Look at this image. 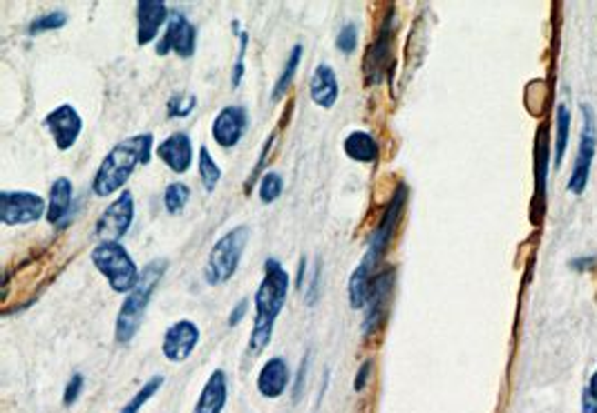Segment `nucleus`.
<instances>
[{"instance_id": "f257e3e1", "label": "nucleus", "mask_w": 597, "mask_h": 413, "mask_svg": "<svg viewBox=\"0 0 597 413\" xmlns=\"http://www.w3.org/2000/svg\"><path fill=\"white\" fill-rule=\"evenodd\" d=\"M291 277L287 268L278 262L275 257H269L264 262V277L260 282L258 291H255L253 304H255V319H253V331L249 337V353L260 356L266 347L271 344L273 337L275 322H278L280 313H283L284 304L289 297Z\"/></svg>"}, {"instance_id": "f03ea898", "label": "nucleus", "mask_w": 597, "mask_h": 413, "mask_svg": "<svg viewBox=\"0 0 597 413\" xmlns=\"http://www.w3.org/2000/svg\"><path fill=\"white\" fill-rule=\"evenodd\" d=\"M152 141H155V136L150 132H141V135L128 136V139L119 141L108 152L101 166H98L95 181H92V193L97 196H112L123 193L137 166L150 164Z\"/></svg>"}, {"instance_id": "7ed1b4c3", "label": "nucleus", "mask_w": 597, "mask_h": 413, "mask_svg": "<svg viewBox=\"0 0 597 413\" xmlns=\"http://www.w3.org/2000/svg\"><path fill=\"white\" fill-rule=\"evenodd\" d=\"M166 270V259H152L144 268V273H141V279L135 287V291L126 295L115 324V340L119 344H130L137 337L141 322H144L148 313V307H150L152 302V295H155L157 287H160L161 279H164Z\"/></svg>"}, {"instance_id": "20e7f679", "label": "nucleus", "mask_w": 597, "mask_h": 413, "mask_svg": "<svg viewBox=\"0 0 597 413\" xmlns=\"http://www.w3.org/2000/svg\"><path fill=\"white\" fill-rule=\"evenodd\" d=\"M90 259L115 293L128 295L135 291V287L139 284L141 270L121 242L97 244L92 248Z\"/></svg>"}, {"instance_id": "39448f33", "label": "nucleus", "mask_w": 597, "mask_h": 413, "mask_svg": "<svg viewBox=\"0 0 597 413\" xmlns=\"http://www.w3.org/2000/svg\"><path fill=\"white\" fill-rule=\"evenodd\" d=\"M249 237V226H235L233 230H229L217 239L204 267V279L209 287H221V284L231 282L235 277Z\"/></svg>"}, {"instance_id": "423d86ee", "label": "nucleus", "mask_w": 597, "mask_h": 413, "mask_svg": "<svg viewBox=\"0 0 597 413\" xmlns=\"http://www.w3.org/2000/svg\"><path fill=\"white\" fill-rule=\"evenodd\" d=\"M407 186L401 184L396 190H394V196L392 201L387 204V208H385L381 221H378L376 230L372 233V237H369L367 242V253L363 255V259L360 262L367 264L369 268H376V264L381 262L385 250L389 248V242H392L394 237V230H396L398 221H401V215H403V208H406V201H407Z\"/></svg>"}, {"instance_id": "0eeeda50", "label": "nucleus", "mask_w": 597, "mask_h": 413, "mask_svg": "<svg viewBox=\"0 0 597 413\" xmlns=\"http://www.w3.org/2000/svg\"><path fill=\"white\" fill-rule=\"evenodd\" d=\"M582 136H580V150H577L573 172H571L569 179V193L582 195L586 190V184H589L591 176V166H593L595 150H597V121H595V110L589 106V103H582Z\"/></svg>"}, {"instance_id": "6e6552de", "label": "nucleus", "mask_w": 597, "mask_h": 413, "mask_svg": "<svg viewBox=\"0 0 597 413\" xmlns=\"http://www.w3.org/2000/svg\"><path fill=\"white\" fill-rule=\"evenodd\" d=\"M47 215V204L41 195L27 190L0 193V221L5 226H25L41 221Z\"/></svg>"}, {"instance_id": "1a4fd4ad", "label": "nucleus", "mask_w": 597, "mask_h": 413, "mask_svg": "<svg viewBox=\"0 0 597 413\" xmlns=\"http://www.w3.org/2000/svg\"><path fill=\"white\" fill-rule=\"evenodd\" d=\"M132 221H135V196L130 190H123L97 219L95 235L101 242H121Z\"/></svg>"}, {"instance_id": "9d476101", "label": "nucleus", "mask_w": 597, "mask_h": 413, "mask_svg": "<svg viewBox=\"0 0 597 413\" xmlns=\"http://www.w3.org/2000/svg\"><path fill=\"white\" fill-rule=\"evenodd\" d=\"M157 56L177 54L180 58H192L197 52V27L186 18L184 12H170L164 36L157 43Z\"/></svg>"}, {"instance_id": "9b49d317", "label": "nucleus", "mask_w": 597, "mask_h": 413, "mask_svg": "<svg viewBox=\"0 0 597 413\" xmlns=\"http://www.w3.org/2000/svg\"><path fill=\"white\" fill-rule=\"evenodd\" d=\"M394 12L385 18L378 32L376 41L372 43L365 54V81L367 86H376L383 81L385 72H387L389 61H392V45H394Z\"/></svg>"}, {"instance_id": "f8f14e48", "label": "nucleus", "mask_w": 597, "mask_h": 413, "mask_svg": "<svg viewBox=\"0 0 597 413\" xmlns=\"http://www.w3.org/2000/svg\"><path fill=\"white\" fill-rule=\"evenodd\" d=\"M46 127L58 150L67 152L77 146L78 136H81L83 119L77 107L70 106V103H63V106L54 107L46 116Z\"/></svg>"}, {"instance_id": "ddd939ff", "label": "nucleus", "mask_w": 597, "mask_h": 413, "mask_svg": "<svg viewBox=\"0 0 597 413\" xmlns=\"http://www.w3.org/2000/svg\"><path fill=\"white\" fill-rule=\"evenodd\" d=\"M197 344H200V327L190 319H180L166 328L161 353L172 365H181L192 356Z\"/></svg>"}, {"instance_id": "4468645a", "label": "nucleus", "mask_w": 597, "mask_h": 413, "mask_svg": "<svg viewBox=\"0 0 597 413\" xmlns=\"http://www.w3.org/2000/svg\"><path fill=\"white\" fill-rule=\"evenodd\" d=\"M394 291V270L387 268L383 273H376L372 279V287H369V297H367V316H365L363 331L365 336L376 331L385 319V313H387L389 299H392Z\"/></svg>"}, {"instance_id": "2eb2a0df", "label": "nucleus", "mask_w": 597, "mask_h": 413, "mask_svg": "<svg viewBox=\"0 0 597 413\" xmlns=\"http://www.w3.org/2000/svg\"><path fill=\"white\" fill-rule=\"evenodd\" d=\"M246 127H249V115H246L244 107L226 106L217 112L211 132H213V139L217 146L224 147V150H231V147L240 144Z\"/></svg>"}, {"instance_id": "dca6fc26", "label": "nucleus", "mask_w": 597, "mask_h": 413, "mask_svg": "<svg viewBox=\"0 0 597 413\" xmlns=\"http://www.w3.org/2000/svg\"><path fill=\"white\" fill-rule=\"evenodd\" d=\"M170 21V9L164 0H139L137 3V45H148L157 38L161 25Z\"/></svg>"}, {"instance_id": "f3484780", "label": "nucleus", "mask_w": 597, "mask_h": 413, "mask_svg": "<svg viewBox=\"0 0 597 413\" xmlns=\"http://www.w3.org/2000/svg\"><path fill=\"white\" fill-rule=\"evenodd\" d=\"M157 156H160L161 164L166 166L168 170L175 172V175H186L190 170L192 159V141L189 132H175L168 139L161 141L157 146Z\"/></svg>"}, {"instance_id": "a211bd4d", "label": "nucleus", "mask_w": 597, "mask_h": 413, "mask_svg": "<svg viewBox=\"0 0 597 413\" xmlns=\"http://www.w3.org/2000/svg\"><path fill=\"white\" fill-rule=\"evenodd\" d=\"M309 95L311 101L323 110H332L338 103L340 96V83L335 76L334 67L329 63H320L309 78Z\"/></svg>"}, {"instance_id": "6ab92c4d", "label": "nucleus", "mask_w": 597, "mask_h": 413, "mask_svg": "<svg viewBox=\"0 0 597 413\" xmlns=\"http://www.w3.org/2000/svg\"><path fill=\"white\" fill-rule=\"evenodd\" d=\"M291 371L284 358H271L258 373V391L266 400H278L289 389Z\"/></svg>"}, {"instance_id": "aec40b11", "label": "nucleus", "mask_w": 597, "mask_h": 413, "mask_svg": "<svg viewBox=\"0 0 597 413\" xmlns=\"http://www.w3.org/2000/svg\"><path fill=\"white\" fill-rule=\"evenodd\" d=\"M226 400H229V380H226V373L221 368H215L206 380L200 398H197L192 413H221Z\"/></svg>"}, {"instance_id": "412c9836", "label": "nucleus", "mask_w": 597, "mask_h": 413, "mask_svg": "<svg viewBox=\"0 0 597 413\" xmlns=\"http://www.w3.org/2000/svg\"><path fill=\"white\" fill-rule=\"evenodd\" d=\"M72 196L74 186L67 176H58L49 188V201H47V215L46 219L52 226H61L67 219L72 208Z\"/></svg>"}, {"instance_id": "4be33fe9", "label": "nucleus", "mask_w": 597, "mask_h": 413, "mask_svg": "<svg viewBox=\"0 0 597 413\" xmlns=\"http://www.w3.org/2000/svg\"><path fill=\"white\" fill-rule=\"evenodd\" d=\"M345 155L358 164H374L378 159V141L372 132L356 130L345 139L343 144Z\"/></svg>"}, {"instance_id": "5701e85b", "label": "nucleus", "mask_w": 597, "mask_h": 413, "mask_svg": "<svg viewBox=\"0 0 597 413\" xmlns=\"http://www.w3.org/2000/svg\"><path fill=\"white\" fill-rule=\"evenodd\" d=\"M569 136H571V110L566 103H560L555 110V150H552V156H555V168H560L561 161H564L566 147H569Z\"/></svg>"}, {"instance_id": "b1692460", "label": "nucleus", "mask_w": 597, "mask_h": 413, "mask_svg": "<svg viewBox=\"0 0 597 413\" xmlns=\"http://www.w3.org/2000/svg\"><path fill=\"white\" fill-rule=\"evenodd\" d=\"M300 61H303V45L295 43L293 49H291L287 63H284V70L278 76V81H275L273 92H271V98H273V101H280L283 96H287L291 83H293L295 72H298V67H300Z\"/></svg>"}, {"instance_id": "393cba45", "label": "nucleus", "mask_w": 597, "mask_h": 413, "mask_svg": "<svg viewBox=\"0 0 597 413\" xmlns=\"http://www.w3.org/2000/svg\"><path fill=\"white\" fill-rule=\"evenodd\" d=\"M200 159H197V172H200L201 186H204L206 193H215V188L221 181V168L217 166V161L211 156V150L206 146H200Z\"/></svg>"}, {"instance_id": "a878e982", "label": "nucleus", "mask_w": 597, "mask_h": 413, "mask_svg": "<svg viewBox=\"0 0 597 413\" xmlns=\"http://www.w3.org/2000/svg\"><path fill=\"white\" fill-rule=\"evenodd\" d=\"M164 382H166V378L160 376V373H157V376H152L150 380H148L146 385L141 387V389L137 391L135 396L130 398V400H128V405L123 407L119 413H139L148 405V400H150L152 396H157V391L164 387Z\"/></svg>"}, {"instance_id": "bb28decb", "label": "nucleus", "mask_w": 597, "mask_h": 413, "mask_svg": "<svg viewBox=\"0 0 597 413\" xmlns=\"http://www.w3.org/2000/svg\"><path fill=\"white\" fill-rule=\"evenodd\" d=\"M189 199H190V188L186 184H181V181H172V184L166 186L164 190L166 213L170 215L181 213V210L186 208V204H189Z\"/></svg>"}, {"instance_id": "cd10ccee", "label": "nucleus", "mask_w": 597, "mask_h": 413, "mask_svg": "<svg viewBox=\"0 0 597 413\" xmlns=\"http://www.w3.org/2000/svg\"><path fill=\"white\" fill-rule=\"evenodd\" d=\"M283 190H284V179L283 175H278V172L269 170L264 172V176L260 179V186H258V195H260V201L262 204H275V201L283 196Z\"/></svg>"}, {"instance_id": "c85d7f7f", "label": "nucleus", "mask_w": 597, "mask_h": 413, "mask_svg": "<svg viewBox=\"0 0 597 413\" xmlns=\"http://www.w3.org/2000/svg\"><path fill=\"white\" fill-rule=\"evenodd\" d=\"M66 23H67V14L61 12V9H57V12H47V14H43V16H38L36 21L29 23L27 34L29 36H38V34L61 29Z\"/></svg>"}, {"instance_id": "c756f323", "label": "nucleus", "mask_w": 597, "mask_h": 413, "mask_svg": "<svg viewBox=\"0 0 597 413\" xmlns=\"http://www.w3.org/2000/svg\"><path fill=\"white\" fill-rule=\"evenodd\" d=\"M197 107V96L195 95H172L170 101H168V119H184V116H190Z\"/></svg>"}, {"instance_id": "7c9ffc66", "label": "nucleus", "mask_w": 597, "mask_h": 413, "mask_svg": "<svg viewBox=\"0 0 597 413\" xmlns=\"http://www.w3.org/2000/svg\"><path fill=\"white\" fill-rule=\"evenodd\" d=\"M335 47H338V52L343 54H354L358 47V25L356 23H345L343 27H340L338 36H335Z\"/></svg>"}, {"instance_id": "2f4dec72", "label": "nucleus", "mask_w": 597, "mask_h": 413, "mask_svg": "<svg viewBox=\"0 0 597 413\" xmlns=\"http://www.w3.org/2000/svg\"><path fill=\"white\" fill-rule=\"evenodd\" d=\"M246 49H249V32H240V52H238V61L233 65V74H231V86L240 87L242 76H244V58H246Z\"/></svg>"}, {"instance_id": "473e14b6", "label": "nucleus", "mask_w": 597, "mask_h": 413, "mask_svg": "<svg viewBox=\"0 0 597 413\" xmlns=\"http://www.w3.org/2000/svg\"><path fill=\"white\" fill-rule=\"evenodd\" d=\"M83 387H86V378H83L81 373H74L70 380H67L66 391H63V405L66 407L77 405V400L83 393Z\"/></svg>"}, {"instance_id": "72a5a7b5", "label": "nucleus", "mask_w": 597, "mask_h": 413, "mask_svg": "<svg viewBox=\"0 0 597 413\" xmlns=\"http://www.w3.org/2000/svg\"><path fill=\"white\" fill-rule=\"evenodd\" d=\"M582 413H597V368L591 373L589 385L582 393Z\"/></svg>"}, {"instance_id": "f704fd0d", "label": "nucleus", "mask_w": 597, "mask_h": 413, "mask_svg": "<svg viewBox=\"0 0 597 413\" xmlns=\"http://www.w3.org/2000/svg\"><path fill=\"white\" fill-rule=\"evenodd\" d=\"M307 371H309V356H307V358H303V360H300L298 376H295V385H293V396H291V400H293V405H298V402L303 400L304 385H307Z\"/></svg>"}, {"instance_id": "c9c22d12", "label": "nucleus", "mask_w": 597, "mask_h": 413, "mask_svg": "<svg viewBox=\"0 0 597 413\" xmlns=\"http://www.w3.org/2000/svg\"><path fill=\"white\" fill-rule=\"evenodd\" d=\"M372 360H365L363 365H360L358 373H356V380H354V391H363L365 387H367V378L372 376Z\"/></svg>"}, {"instance_id": "e433bc0d", "label": "nucleus", "mask_w": 597, "mask_h": 413, "mask_svg": "<svg viewBox=\"0 0 597 413\" xmlns=\"http://www.w3.org/2000/svg\"><path fill=\"white\" fill-rule=\"evenodd\" d=\"M246 311H249V297L240 299V302H238V307H235L233 311H231V316H229V327H231V328H235V327H238V324L242 322V319H244Z\"/></svg>"}, {"instance_id": "4c0bfd02", "label": "nucleus", "mask_w": 597, "mask_h": 413, "mask_svg": "<svg viewBox=\"0 0 597 413\" xmlns=\"http://www.w3.org/2000/svg\"><path fill=\"white\" fill-rule=\"evenodd\" d=\"M320 270H323V262H318V267L314 270V277H311V288L307 293V304L314 307L315 299H318V284H320Z\"/></svg>"}, {"instance_id": "58836bf2", "label": "nucleus", "mask_w": 597, "mask_h": 413, "mask_svg": "<svg viewBox=\"0 0 597 413\" xmlns=\"http://www.w3.org/2000/svg\"><path fill=\"white\" fill-rule=\"evenodd\" d=\"M571 268L577 270V273H582V270H589V268H595L597 267V259L595 257H580V259H571L569 264Z\"/></svg>"}, {"instance_id": "ea45409f", "label": "nucleus", "mask_w": 597, "mask_h": 413, "mask_svg": "<svg viewBox=\"0 0 597 413\" xmlns=\"http://www.w3.org/2000/svg\"><path fill=\"white\" fill-rule=\"evenodd\" d=\"M304 275H307V257L303 255V259H300V268H298V291H303L304 288Z\"/></svg>"}]
</instances>
